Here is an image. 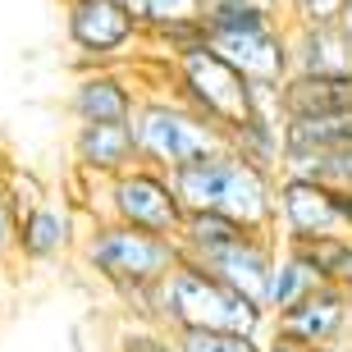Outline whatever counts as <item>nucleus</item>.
Masks as SVG:
<instances>
[{
  "label": "nucleus",
  "mask_w": 352,
  "mask_h": 352,
  "mask_svg": "<svg viewBox=\"0 0 352 352\" xmlns=\"http://www.w3.org/2000/svg\"><path fill=\"white\" fill-rule=\"evenodd\" d=\"M82 270H91L101 284H110L119 298L142 302V320H151V298L170 279V270L183 261L179 238L146 234L119 220H91L78 243Z\"/></svg>",
  "instance_id": "obj_1"
},
{
  "label": "nucleus",
  "mask_w": 352,
  "mask_h": 352,
  "mask_svg": "<svg viewBox=\"0 0 352 352\" xmlns=\"http://www.w3.org/2000/svg\"><path fill=\"white\" fill-rule=\"evenodd\" d=\"M170 179L188 210H220V215L248 224L256 234H274V224H279V206H274L279 174L252 165L234 146H220V151L183 165Z\"/></svg>",
  "instance_id": "obj_2"
},
{
  "label": "nucleus",
  "mask_w": 352,
  "mask_h": 352,
  "mask_svg": "<svg viewBox=\"0 0 352 352\" xmlns=\"http://www.w3.org/2000/svg\"><path fill=\"white\" fill-rule=\"evenodd\" d=\"M151 325L170 329H234V334H261L270 325V316L248 302L243 293H234L229 284H220L206 265L179 261L170 270V279L156 288L151 298Z\"/></svg>",
  "instance_id": "obj_3"
},
{
  "label": "nucleus",
  "mask_w": 352,
  "mask_h": 352,
  "mask_svg": "<svg viewBox=\"0 0 352 352\" xmlns=\"http://www.w3.org/2000/svg\"><path fill=\"white\" fill-rule=\"evenodd\" d=\"M129 129H133V142H138V160L156 165L165 174L229 146L224 129H215L210 119L197 115L192 105H183L174 91H160V87L142 91V105H138Z\"/></svg>",
  "instance_id": "obj_4"
},
{
  "label": "nucleus",
  "mask_w": 352,
  "mask_h": 352,
  "mask_svg": "<svg viewBox=\"0 0 352 352\" xmlns=\"http://www.w3.org/2000/svg\"><path fill=\"white\" fill-rule=\"evenodd\" d=\"M160 74H165V87L160 91H174L183 105H192L197 115L210 119L215 129L234 133L243 119H252L248 78L234 65H224L210 46H197V51L160 60Z\"/></svg>",
  "instance_id": "obj_5"
},
{
  "label": "nucleus",
  "mask_w": 352,
  "mask_h": 352,
  "mask_svg": "<svg viewBox=\"0 0 352 352\" xmlns=\"http://www.w3.org/2000/svg\"><path fill=\"white\" fill-rule=\"evenodd\" d=\"M105 206L96 210V220H119L133 224V229H146V234H165L179 238L183 220H188V206L174 192V179L156 165H133V170L115 174V179H96Z\"/></svg>",
  "instance_id": "obj_6"
},
{
  "label": "nucleus",
  "mask_w": 352,
  "mask_h": 352,
  "mask_svg": "<svg viewBox=\"0 0 352 352\" xmlns=\"http://www.w3.org/2000/svg\"><path fill=\"white\" fill-rule=\"evenodd\" d=\"M65 37L82 65H119L133 46H142V28L133 23L124 0H65Z\"/></svg>",
  "instance_id": "obj_7"
},
{
  "label": "nucleus",
  "mask_w": 352,
  "mask_h": 352,
  "mask_svg": "<svg viewBox=\"0 0 352 352\" xmlns=\"http://www.w3.org/2000/svg\"><path fill=\"white\" fill-rule=\"evenodd\" d=\"M274 206H279V224H274L279 243L343 234V220L334 210V188L311 179V174H279Z\"/></svg>",
  "instance_id": "obj_8"
},
{
  "label": "nucleus",
  "mask_w": 352,
  "mask_h": 352,
  "mask_svg": "<svg viewBox=\"0 0 352 352\" xmlns=\"http://www.w3.org/2000/svg\"><path fill=\"white\" fill-rule=\"evenodd\" d=\"M65 105L74 124H133L138 105H142V87L119 65H91L69 87Z\"/></svg>",
  "instance_id": "obj_9"
},
{
  "label": "nucleus",
  "mask_w": 352,
  "mask_h": 352,
  "mask_svg": "<svg viewBox=\"0 0 352 352\" xmlns=\"http://www.w3.org/2000/svg\"><path fill=\"white\" fill-rule=\"evenodd\" d=\"M206 46L234 65L252 82H284L293 74L288 28H256V32H206Z\"/></svg>",
  "instance_id": "obj_10"
},
{
  "label": "nucleus",
  "mask_w": 352,
  "mask_h": 352,
  "mask_svg": "<svg viewBox=\"0 0 352 352\" xmlns=\"http://www.w3.org/2000/svg\"><path fill=\"white\" fill-rule=\"evenodd\" d=\"M348 325H352V293H343L334 284H320L293 311L270 320L274 334H284V339L302 343V348H339Z\"/></svg>",
  "instance_id": "obj_11"
},
{
  "label": "nucleus",
  "mask_w": 352,
  "mask_h": 352,
  "mask_svg": "<svg viewBox=\"0 0 352 352\" xmlns=\"http://www.w3.org/2000/svg\"><path fill=\"white\" fill-rule=\"evenodd\" d=\"M82 243V229H78V215L69 206L65 197H46L37 201L32 210L19 215V238H14V256L28 265H51L69 252H78Z\"/></svg>",
  "instance_id": "obj_12"
},
{
  "label": "nucleus",
  "mask_w": 352,
  "mask_h": 352,
  "mask_svg": "<svg viewBox=\"0 0 352 352\" xmlns=\"http://www.w3.org/2000/svg\"><path fill=\"white\" fill-rule=\"evenodd\" d=\"M279 234H248L243 243L224 248L220 256H210L206 270L229 284L234 293H243L248 302H256L265 311V288H270V270H274V256H279Z\"/></svg>",
  "instance_id": "obj_13"
},
{
  "label": "nucleus",
  "mask_w": 352,
  "mask_h": 352,
  "mask_svg": "<svg viewBox=\"0 0 352 352\" xmlns=\"http://www.w3.org/2000/svg\"><path fill=\"white\" fill-rule=\"evenodd\" d=\"M138 165V142L129 124H78L74 129V170L87 179H115Z\"/></svg>",
  "instance_id": "obj_14"
},
{
  "label": "nucleus",
  "mask_w": 352,
  "mask_h": 352,
  "mask_svg": "<svg viewBox=\"0 0 352 352\" xmlns=\"http://www.w3.org/2000/svg\"><path fill=\"white\" fill-rule=\"evenodd\" d=\"M288 46H293V74L352 78V28L343 19L316 28H288Z\"/></svg>",
  "instance_id": "obj_15"
},
{
  "label": "nucleus",
  "mask_w": 352,
  "mask_h": 352,
  "mask_svg": "<svg viewBox=\"0 0 352 352\" xmlns=\"http://www.w3.org/2000/svg\"><path fill=\"white\" fill-rule=\"evenodd\" d=\"M334 115H352V78H325V74H288L284 78V124Z\"/></svg>",
  "instance_id": "obj_16"
},
{
  "label": "nucleus",
  "mask_w": 352,
  "mask_h": 352,
  "mask_svg": "<svg viewBox=\"0 0 352 352\" xmlns=\"http://www.w3.org/2000/svg\"><path fill=\"white\" fill-rule=\"evenodd\" d=\"M352 151V115L334 119H288L284 124V170H302L307 160ZM279 170V174H284Z\"/></svg>",
  "instance_id": "obj_17"
},
{
  "label": "nucleus",
  "mask_w": 352,
  "mask_h": 352,
  "mask_svg": "<svg viewBox=\"0 0 352 352\" xmlns=\"http://www.w3.org/2000/svg\"><path fill=\"white\" fill-rule=\"evenodd\" d=\"M248 234H256V229H248V224L229 220V215H220V210H188V220H183V229H179L183 261L206 265L210 256H220L224 248L243 243Z\"/></svg>",
  "instance_id": "obj_18"
},
{
  "label": "nucleus",
  "mask_w": 352,
  "mask_h": 352,
  "mask_svg": "<svg viewBox=\"0 0 352 352\" xmlns=\"http://www.w3.org/2000/svg\"><path fill=\"white\" fill-rule=\"evenodd\" d=\"M206 32H256V28H288L284 0H206L201 14Z\"/></svg>",
  "instance_id": "obj_19"
},
{
  "label": "nucleus",
  "mask_w": 352,
  "mask_h": 352,
  "mask_svg": "<svg viewBox=\"0 0 352 352\" xmlns=\"http://www.w3.org/2000/svg\"><path fill=\"white\" fill-rule=\"evenodd\" d=\"M284 248L311 265L320 284H334V288H343V293H352V238L348 234L298 238V243H284Z\"/></svg>",
  "instance_id": "obj_20"
},
{
  "label": "nucleus",
  "mask_w": 352,
  "mask_h": 352,
  "mask_svg": "<svg viewBox=\"0 0 352 352\" xmlns=\"http://www.w3.org/2000/svg\"><path fill=\"white\" fill-rule=\"evenodd\" d=\"M316 288H320V279H316V270L302 256H293L288 248H279V256H274V270H270V288H265V316H284L293 311L302 298H311Z\"/></svg>",
  "instance_id": "obj_21"
},
{
  "label": "nucleus",
  "mask_w": 352,
  "mask_h": 352,
  "mask_svg": "<svg viewBox=\"0 0 352 352\" xmlns=\"http://www.w3.org/2000/svg\"><path fill=\"white\" fill-rule=\"evenodd\" d=\"M133 14V23L142 28V41H160L174 28L201 23L206 14V0H124Z\"/></svg>",
  "instance_id": "obj_22"
},
{
  "label": "nucleus",
  "mask_w": 352,
  "mask_h": 352,
  "mask_svg": "<svg viewBox=\"0 0 352 352\" xmlns=\"http://www.w3.org/2000/svg\"><path fill=\"white\" fill-rule=\"evenodd\" d=\"M179 352H265L261 334H234V329H179Z\"/></svg>",
  "instance_id": "obj_23"
},
{
  "label": "nucleus",
  "mask_w": 352,
  "mask_h": 352,
  "mask_svg": "<svg viewBox=\"0 0 352 352\" xmlns=\"http://www.w3.org/2000/svg\"><path fill=\"white\" fill-rule=\"evenodd\" d=\"M115 352H179V339L170 329L151 325V320H133V325L119 329Z\"/></svg>",
  "instance_id": "obj_24"
},
{
  "label": "nucleus",
  "mask_w": 352,
  "mask_h": 352,
  "mask_svg": "<svg viewBox=\"0 0 352 352\" xmlns=\"http://www.w3.org/2000/svg\"><path fill=\"white\" fill-rule=\"evenodd\" d=\"M288 28H316V23H339L343 0H284Z\"/></svg>",
  "instance_id": "obj_25"
},
{
  "label": "nucleus",
  "mask_w": 352,
  "mask_h": 352,
  "mask_svg": "<svg viewBox=\"0 0 352 352\" xmlns=\"http://www.w3.org/2000/svg\"><path fill=\"white\" fill-rule=\"evenodd\" d=\"M284 174H311V179L329 183V188H352V151H339V156H320V160H307L302 170H284Z\"/></svg>",
  "instance_id": "obj_26"
},
{
  "label": "nucleus",
  "mask_w": 352,
  "mask_h": 352,
  "mask_svg": "<svg viewBox=\"0 0 352 352\" xmlns=\"http://www.w3.org/2000/svg\"><path fill=\"white\" fill-rule=\"evenodd\" d=\"M0 183H5V192H10V201H14V210H19V215H23V210H32L37 201H46V197H51L37 179H32V174H28V170H10Z\"/></svg>",
  "instance_id": "obj_27"
},
{
  "label": "nucleus",
  "mask_w": 352,
  "mask_h": 352,
  "mask_svg": "<svg viewBox=\"0 0 352 352\" xmlns=\"http://www.w3.org/2000/svg\"><path fill=\"white\" fill-rule=\"evenodd\" d=\"M14 238H19V210H14L5 183H0V265L19 261V256H14Z\"/></svg>",
  "instance_id": "obj_28"
},
{
  "label": "nucleus",
  "mask_w": 352,
  "mask_h": 352,
  "mask_svg": "<svg viewBox=\"0 0 352 352\" xmlns=\"http://www.w3.org/2000/svg\"><path fill=\"white\" fill-rule=\"evenodd\" d=\"M334 210L343 220V234L352 238V188H334Z\"/></svg>",
  "instance_id": "obj_29"
},
{
  "label": "nucleus",
  "mask_w": 352,
  "mask_h": 352,
  "mask_svg": "<svg viewBox=\"0 0 352 352\" xmlns=\"http://www.w3.org/2000/svg\"><path fill=\"white\" fill-rule=\"evenodd\" d=\"M343 23L352 28V0H343Z\"/></svg>",
  "instance_id": "obj_30"
},
{
  "label": "nucleus",
  "mask_w": 352,
  "mask_h": 352,
  "mask_svg": "<svg viewBox=\"0 0 352 352\" xmlns=\"http://www.w3.org/2000/svg\"><path fill=\"white\" fill-rule=\"evenodd\" d=\"M311 352H339V348H311Z\"/></svg>",
  "instance_id": "obj_31"
}]
</instances>
